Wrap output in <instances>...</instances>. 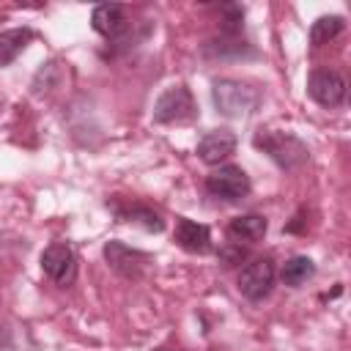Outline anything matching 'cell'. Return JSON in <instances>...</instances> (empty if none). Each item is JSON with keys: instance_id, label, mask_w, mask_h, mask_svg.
<instances>
[{"instance_id": "obj_6", "label": "cell", "mask_w": 351, "mask_h": 351, "mask_svg": "<svg viewBox=\"0 0 351 351\" xmlns=\"http://www.w3.org/2000/svg\"><path fill=\"white\" fill-rule=\"evenodd\" d=\"M41 269L55 285H60V288L71 285L77 280V255H74L71 244L69 241H52L49 247H44Z\"/></svg>"}, {"instance_id": "obj_8", "label": "cell", "mask_w": 351, "mask_h": 351, "mask_svg": "<svg viewBox=\"0 0 351 351\" xmlns=\"http://www.w3.org/2000/svg\"><path fill=\"white\" fill-rule=\"evenodd\" d=\"M104 261L112 271H118L121 277H129V280L143 277V271L148 266V255L123 244V241H107L104 244Z\"/></svg>"}, {"instance_id": "obj_9", "label": "cell", "mask_w": 351, "mask_h": 351, "mask_svg": "<svg viewBox=\"0 0 351 351\" xmlns=\"http://www.w3.org/2000/svg\"><path fill=\"white\" fill-rule=\"evenodd\" d=\"M236 145H239V140L230 129H211L197 140V156L206 165H222L225 159L233 156Z\"/></svg>"}, {"instance_id": "obj_5", "label": "cell", "mask_w": 351, "mask_h": 351, "mask_svg": "<svg viewBox=\"0 0 351 351\" xmlns=\"http://www.w3.org/2000/svg\"><path fill=\"white\" fill-rule=\"evenodd\" d=\"M274 280H277L274 261L271 258H255V261L241 266V271H239V291L250 302H261V299H266L271 293Z\"/></svg>"}, {"instance_id": "obj_10", "label": "cell", "mask_w": 351, "mask_h": 351, "mask_svg": "<svg viewBox=\"0 0 351 351\" xmlns=\"http://www.w3.org/2000/svg\"><path fill=\"white\" fill-rule=\"evenodd\" d=\"M90 27L99 36H104L107 41L121 38L126 33V27H129L126 8L118 5V3H99V5H93V11H90Z\"/></svg>"}, {"instance_id": "obj_7", "label": "cell", "mask_w": 351, "mask_h": 351, "mask_svg": "<svg viewBox=\"0 0 351 351\" xmlns=\"http://www.w3.org/2000/svg\"><path fill=\"white\" fill-rule=\"evenodd\" d=\"M346 80L332 69H313L307 77V93L315 104L332 110L346 101Z\"/></svg>"}, {"instance_id": "obj_14", "label": "cell", "mask_w": 351, "mask_h": 351, "mask_svg": "<svg viewBox=\"0 0 351 351\" xmlns=\"http://www.w3.org/2000/svg\"><path fill=\"white\" fill-rule=\"evenodd\" d=\"M33 38H36L33 27H11V30H3L0 33V66L14 63Z\"/></svg>"}, {"instance_id": "obj_4", "label": "cell", "mask_w": 351, "mask_h": 351, "mask_svg": "<svg viewBox=\"0 0 351 351\" xmlns=\"http://www.w3.org/2000/svg\"><path fill=\"white\" fill-rule=\"evenodd\" d=\"M206 192L217 200L236 203L250 195V178L239 165H219L206 176Z\"/></svg>"}, {"instance_id": "obj_12", "label": "cell", "mask_w": 351, "mask_h": 351, "mask_svg": "<svg viewBox=\"0 0 351 351\" xmlns=\"http://www.w3.org/2000/svg\"><path fill=\"white\" fill-rule=\"evenodd\" d=\"M173 239H176V244H178L181 250H186V252L203 255V252L211 250V230H208L206 225L189 219V217H178V219H176Z\"/></svg>"}, {"instance_id": "obj_3", "label": "cell", "mask_w": 351, "mask_h": 351, "mask_svg": "<svg viewBox=\"0 0 351 351\" xmlns=\"http://www.w3.org/2000/svg\"><path fill=\"white\" fill-rule=\"evenodd\" d=\"M197 115L195 99L186 85H170L162 90V96L154 104V123H184Z\"/></svg>"}, {"instance_id": "obj_17", "label": "cell", "mask_w": 351, "mask_h": 351, "mask_svg": "<svg viewBox=\"0 0 351 351\" xmlns=\"http://www.w3.org/2000/svg\"><path fill=\"white\" fill-rule=\"evenodd\" d=\"M219 19H222V33L233 38L244 25V5H239V3L219 5Z\"/></svg>"}, {"instance_id": "obj_2", "label": "cell", "mask_w": 351, "mask_h": 351, "mask_svg": "<svg viewBox=\"0 0 351 351\" xmlns=\"http://www.w3.org/2000/svg\"><path fill=\"white\" fill-rule=\"evenodd\" d=\"M211 99H214L217 112L225 118H244V115L255 112V107L261 101L258 90L239 80H214Z\"/></svg>"}, {"instance_id": "obj_16", "label": "cell", "mask_w": 351, "mask_h": 351, "mask_svg": "<svg viewBox=\"0 0 351 351\" xmlns=\"http://www.w3.org/2000/svg\"><path fill=\"white\" fill-rule=\"evenodd\" d=\"M343 30H346L343 16H337V14H332V16H318V19L310 25V44H313V47H324V44L335 41Z\"/></svg>"}, {"instance_id": "obj_15", "label": "cell", "mask_w": 351, "mask_h": 351, "mask_svg": "<svg viewBox=\"0 0 351 351\" xmlns=\"http://www.w3.org/2000/svg\"><path fill=\"white\" fill-rule=\"evenodd\" d=\"M313 274H315V263H313L307 255H293V258H288V261L282 263V269H280V280H282V285H288V288L304 285Z\"/></svg>"}, {"instance_id": "obj_1", "label": "cell", "mask_w": 351, "mask_h": 351, "mask_svg": "<svg viewBox=\"0 0 351 351\" xmlns=\"http://www.w3.org/2000/svg\"><path fill=\"white\" fill-rule=\"evenodd\" d=\"M255 148H261L263 154H269L282 170H296L299 165L307 162V145L288 134V132H274V129H258L255 137H252Z\"/></svg>"}, {"instance_id": "obj_11", "label": "cell", "mask_w": 351, "mask_h": 351, "mask_svg": "<svg viewBox=\"0 0 351 351\" xmlns=\"http://www.w3.org/2000/svg\"><path fill=\"white\" fill-rule=\"evenodd\" d=\"M107 206L115 211V217H118L121 222H140L145 230H154V233H159V230L165 228V219L159 217V211H154V208L145 206V203L112 197V200H107Z\"/></svg>"}, {"instance_id": "obj_19", "label": "cell", "mask_w": 351, "mask_h": 351, "mask_svg": "<svg viewBox=\"0 0 351 351\" xmlns=\"http://www.w3.org/2000/svg\"><path fill=\"white\" fill-rule=\"evenodd\" d=\"M156 351H165V348H156Z\"/></svg>"}, {"instance_id": "obj_13", "label": "cell", "mask_w": 351, "mask_h": 351, "mask_svg": "<svg viewBox=\"0 0 351 351\" xmlns=\"http://www.w3.org/2000/svg\"><path fill=\"white\" fill-rule=\"evenodd\" d=\"M266 230H269V222L261 214H241V217H233L228 222V236L236 244H241V241L244 244H255V241H261L266 236Z\"/></svg>"}, {"instance_id": "obj_18", "label": "cell", "mask_w": 351, "mask_h": 351, "mask_svg": "<svg viewBox=\"0 0 351 351\" xmlns=\"http://www.w3.org/2000/svg\"><path fill=\"white\" fill-rule=\"evenodd\" d=\"M219 261L225 263V266H236V263H241V258H244V247L241 244H236V241H228L225 247H219Z\"/></svg>"}]
</instances>
